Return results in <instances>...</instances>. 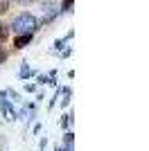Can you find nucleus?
<instances>
[{"label": "nucleus", "instance_id": "2", "mask_svg": "<svg viewBox=\"0 0 149 151\" xmlns=\"http://www.w3.org/2000/svg\"><path fill=\"white\" fill-rule=\"evenodd\" d=\"M32 41V34H18V36H16V41H14V47H25V45L30 43Z\"/></svg>", "mask_w": 149, "mask_h": 151}, {"label": "nucleus", "instance_id": "3", "mask_svg": "<svg viewBox=\"0 0 149 151\" xmlns=\"http://www.w3.org/2000/svg\"><path fill=\"white\" fill-rule=\"evenodd\" d=\"M7 34H9V25H5V23H0V41H5Z\"/></svg>", "mask_w": 149, "mask_h": 151}, {"label": "nucleus", "instance_id": "1", "mask_svg": "<svg viewBox=\"0 0 149 151\" xmlns=\"http://www.w3.org/2000/svg\"><path fill=\"white\" fill-rule=\"evenodd\" d=\"M9 27H12L16 34H32V32L38 27V20L34 18L32 14H20V16L14 18V23Z\"/></svg>", "mask_w": 149, "mask_h": 151}, {"label": "nucleus", "instance_id": "5", "mask_svg": "<svg viewBox=\"0 0 149 151\" xmlns=\"http://www.w3.org/2000/svg\"><path fill=\"white\" fill-rule=\"evenodd\" d=\"M0 61H5V52H0Z\"/></svg>", "mask_w": 149, "mask_h": 151}, {"label": "nucleus", "instance_id": "4", "mask_svg": "<svg viewBox=\"0 0 149 151\" xmlns=\"http://www.w3.org/2000/svg\"><path fill=\"white\" fill-rule=\"evenodd\" d=\"M7 7H9V2H0V12L5 14V12H7Z\"/></svg>", "mask_w": 149, "mask_h": 151}]
</instances>
